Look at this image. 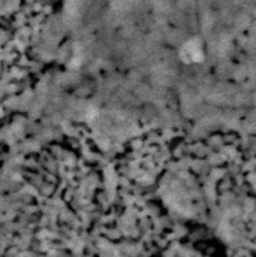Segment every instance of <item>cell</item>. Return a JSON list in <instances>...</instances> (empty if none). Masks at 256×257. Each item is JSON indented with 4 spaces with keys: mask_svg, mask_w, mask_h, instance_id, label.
<instances>
[{
    "mask_svg": "<svg viewBox=\"0 0 256 257\" xmlns=\"http://www.w3.org/2000/svg\"><path fill=\"white\" fill-rule=\"evenodd\" d=\"M180 57L185 63H199L204 59V50L199 41L193 39L182 47Z\"/></svg>",
    "mask_w": 256,
    "mask_h": 257,
    "instance_id": "1",
    "label": "cell"
}]
</instances>
